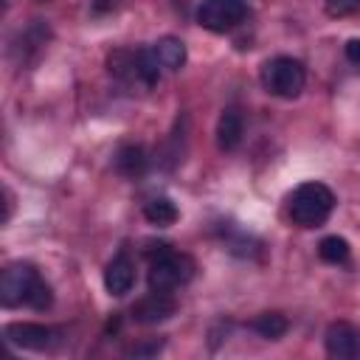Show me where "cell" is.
Segmentation results:
<instances>
[{
	"mask_svg": "<svg viewBox=\"0 0 360 360\" xmlns=\"http://www.w3.org/2000/svg\"><path fill=\"white\" fill-rule=\"evenodd\" d=\"M349 253H352V248L343 236H323L318 245V256L326 264H343V262H349Z\"/></svg>",
	"mask_w": 360,
	"mask_h": 360,
	"instance_id": "obj_16",
	"label": "cell"
},
{
	"mask_svg": "<svg viewBox=\"0 0 360 360\" xmlns=\"http://www.w3.org/2000/svg\"><path fill=\"white\" fill-rule=\"evenodd\" d=\"M0 304L8 309L22 307V304L31 309H48L53 304V292L34 264L14 262L0 276Z\"/></svg>",
	"mask_w": 360,
	"mask_h": 360,
	"instance_id": "obj_1",
	"label": "cell"
},
{
	"mask_svg": "<svg viewBox=\"0 0 360 360\" xmlns=\"http://www.w3.org/2000/svg\"><path fill=\"white\" fill-rule=\"evenodd\" d=\"M360 8V0H326V14L329 17H349Z\"/></svg>",
	"mask_w": 360,
	"mask_h": 360,
	"instance_id": "obj_17",
	"label": "cell"
},
{
	"mask_svg": "<svg viewBox=\"0 0 360 360\" xmlns=\"http://www.w3.org/2000/svg\"><path fill=\"white\" fill-rule=\"evenodd\" d=\"M115 3H118V0H93V11H96V14H104V11H110Z\"/></svg>",
	"mask_w": 360,
	"mask_h": 360,
	"instance_id": "obj_20",
	"label": "cell"
},
{
	"mask_svg": "<svg viewBox=\"0 0 360 360\" xmlns=\"http://www.w3.org/2000/svg\"><path fill=\"white\" fill-rule=\"evenodd\" d=\"M242 135H245L242 112L236 107H225L222 115H219V121H217V146L222 152H233L242 143Z\"/></svg>",
	"mask_w": 360,
	"mask_h": 360,
	"instance_id": "obj_11",
	"label": "cell"
},
{
	"mask_svg": "<svg viewBox=\"0 0 360 360\" xmlns=\"http://www.w3.org/2000/svg\"><path fill=\"white\" fill-rule=\"evenodd\" d=\"M194 259L188 253L174 250L166 242L152 245L149 250V290H177L194 278Z\"/></svg>",
	"mask_w": 360,
	"mask_h": 360,
	"instance_id": "obj_3",
	"label": "cell"
},
{
	"mask_svg": "<svg viewBox=\"0 0 360 360\" xmlns=\"http://www.w3.org/2000/svg\"><path fill=\"white\" fill-rule=\"evenodd\" d=\"M143 217H146V222H149V225L169 228V225H174V222H177L180 211H177V205H174L169 197H152V200H146V202H143Z\"/></svg>",
	"mask_w": 360,
	"mask_h": 360,
	"instance_id": "obj_14",
	"label": "cell"
},
{
	"mask_svg": "<svg viewBox=\"0 0 360 360\" xmlns=\"http://www.w3.org/2000/svg\"><path fill=\"white\" fill-rule=\"evenodd\" d=\"M346 59L354 62V65H360V39H349L346 42Z\"/></svg>",
	"mask_w": 360,
	"mask_h": 360,
	"instance_id": "obj_19",
	"label": "cell"
},
{
	"mask_svg": "<svg viewBox=\"0 0 360 360\" xmlns=\"http://www.w3.org/2000/svg\"><path fill=\"white\" fill-rule=\"evenodd\" d=\"M253 332H259L262 338H267V340H278L284 332H287V318L281 315V312H262L259 318H253Z\"/></svg>",
	"mask_w": 360,
	"mask_h": 360,
	"instance_id": "obj_15",
	"label": "cell"
},
{
	"mask_svg": "<svg viewBox=\"0 0 360 360\" xmlns=\"http://www.w3.org/2000/svg\"><path fill=\"white\" fill-rule=\"evenodd\" d=\"M107 70L127 87L152 90L160 82V65L152 48H115L107 56Z\"/></svg>",
	"mask_w": 360,
	"mask_h": 360,
	"instance_id": "obj_2",
	"label": "cell"
},
{
	"mask_svg": "<svg viewBox=\"0 0 360 360\" xmlns=\"http://www.w3.org/2000/svg\"><path fill=\"white\" fill-rule=\"evenodd\" d=\"M160 346H163V340H152V343H143V346H132L129 354L132 357H149V354H158Z\"/></svg>",
	"mask_w": 360,
	"mask_h": 360,
	"instance_id": "obj_18",
	"label": "cell"
},
{
	"mask_svg": "<svg viewBox=\"0 0 360 360\" xmlns=\"http://www.w3.org/2000/svg\"><path fill=\"white\" fill-rule=\"evenodd\" d=\"M262 87L278 98H295L307 84V68L292 56H273L262 65Z\"/></svg>",
	"mask_w": 360,
	"mask_h": 360,
	"instance_id": "obj_5",
	"label": "cell"
},
{
	"mask_svg": "<svg viewBox=\"0 0 360 360\" xmlns=\"http://www.w3.org/2000/svg\"><path fill=\"white\" fill-rule=\"evenodd\" d=\"M335 208V194L326 183L309 180L301 183L292 194H290V219L298 228H318L329 219Z\"/></svg>",
	"mask_w": 360,
	"mask_h": 360,
	"instance_id": "obj_4",
	"label": "cell"
},
{
	"mask_svg": "<svg viewBox=\"0 0 360 360\" xmlns=\"http://www.w3.org/2000/svg\"><path fill=\"white\" fill-rule=\"evenodd\" d=\"M177 312V301L169 290H152L149 295H143L135 307H132V321L143 323V326H155L169 321Z\"/></svg>",
	"mask_w": 360,
	"mask_h": 360,
	"instance_id": "obj_8",
	"label": "cell"
},
{
	"mask_svg": "<svg viewBox=\"0 0 360 360\" xmlns=\"http://www.w3.org/2000/svg\"><path fill=\"white\" fill-rule=\"evenodd\" d=\"M323 346H326L329 357L354 360V357H360V332L346 321H335V323L326 326Z\"/></svg>",
	"mask_w": 360,
	"mask_h": 360,
	"instance_id": "obj_9",
	"label": "cell"
},
{
	"mask_svg": "<svg viewBox=\"0 0 360 360\" xmlns=\"http://www.w3.org/2000/svg\"><path fill=\"white\" fill-rule=\"evenodd\" d=\"M115 172L121 177H129V180H138L146 169H149V155L141 143H124L118 152H115V160H112Z\"/></svg>",
	"mask_w": 360,
	"mask_h": 360,
	"instance_id": "obj_12",
	"label": "cell"
},
{
	"mask_svg": "<svg viewBox=\"0 0 360 360\" xmlns=\"http://www.w3.org/2000/svg\"><path fill=\"white\" fill-rule=\"evenodd\" d=\"M6 340L20 346V349H31V352H51L56 343H59V329L53 326H45V323H31V321H17V323H8L3 329Z\"/></svg>",
	"mask_w": 360,
	"mask_h": 360,
	"instance_id": "obj_7",
	"label": "cell"
},
{
	"mask_svg": "<svg viewBox=\"0 0 360 360\" xmlns=\"http://www.w3.org/2000/svg\"><path fill=\"white\" fill-rule=\"evenodd\" d=\"M248 17V3L245 0H202L197 8V22L205 31L225 34L242 25Z\"/></svg>",
	"mask_w": 360,
	"mask_h": 360,
	"instance_id": "obj_6",
	"label": "cell"
},
{
	"mask_svg": "<svg viewBox=\"0 0 360 360\" xmlns=\"http://www.w3.org/2000/svg\"><path fill=\"white\" fill-rule=\"evenodd\" d=\"M152 53H155L158 65L166 68V70H180L186 65V45L177 37H160L152 45Z\"/></svg>",
	"mask_w": 360,
	"mask_h": 360,
	"instance_id": "obj_13",
	"label": "cell"
},
{
	"mask_svg": "<svg viewBox=\"0 0 360 360\" xmlns=\"http://www.w3.org/2000/svg\"><path fill=\"white\" fill-rule=\"evenodd\" d=\"M132 284H135V264H132V259L121 250V253L112 256L110 264L104 267V287H107L110 295L121 298V295H127V292L132 290Z\"/></svg>",
	"mask_w": 360,
	"mask_h": 360,
	"instance_id": "obj_10",
	"label": "cell"
}]
</instances>
